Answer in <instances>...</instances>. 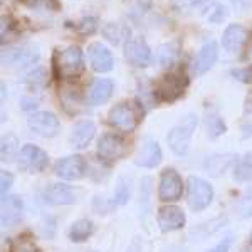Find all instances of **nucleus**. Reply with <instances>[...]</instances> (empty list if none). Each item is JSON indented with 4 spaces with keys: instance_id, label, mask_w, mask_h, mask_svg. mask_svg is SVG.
Masks as SVG:
<instances>
[{
    "instance_id": "nucleus-45",
    "label": "nucleus",
    "mask_w": 252,
    "mask_h": 252,
    "mask_svg": "<svg viewBox=\"0 0 252 252\" xmlns=\"http://www.w3.org/2000/svg\"><path fill=\"white\" fill-rule=\"evenodd\" d=\"M126 252H143V244H141L140 237H135V241L129 244Z\"/></svg>"
},
{
    "instance_id": "nucleus-44",
    "label": "nucleus",
    "mask_w": 252,
    "mask_h": 252,
    "mask_svg": "<svg viewBox=\"0 0 252 252\" xmlns=\"http://www.w3.org/2000/svg\"><path fill=\"white\" fill-rule=\"evenodd\" d=\"M40 104V101L37 97H32V96H24L22 99H20V109H24V111H34V109H37Z\"/></svg>"
},
{
    "instance_id": "nucleus-1",
    "label": "nucleus",
    "mask_w": 252,
    "mask_h": 252,
    "mask_svg": "<svg viewBox=\"0 0 252 252\" xmlns=\"http://www.w3.org/2000/svg\"><path fill=\"white\" fill-rule=\"evenodd\" d=\"M56 76L59 79H78L84 72V54L79 46H69L54 58Z\"/></svg>"
},
{
    "instance_id": "nucleus-20",
    "label": "nucleus",
    "mask_w": 252,
    "mask_h": 252,
    "mask_svg": "<svg viewBox=\"0 0 252 252\" xmlns=\"http://www.w3.org/2000/svg\"><path fill=\"white\" fill-rule=\"evenodd\" d=\"M96 135V125L94 121L91 120H81L78 121L74 126H72L71 136H69V141L74 148L83 150L91 143L93 138Z\"/></svg>"
},
{
    "instance_id": "nucleus-42",
    "label": "nucleus",
    "mask_w": 252,
    "mask_h": 252,
    "mask_svg": "<svg viewBox=\"0 0 252 252\" xmlns=\"http://www.w3.org/2000/svg\"><path fill=\"white\" fill-rule=\"evenodd\" d=\"M113 205H116L115 202H106L103 197H94V202H93V209L97 214H108Z\"/></svg>"
},
{
    "instance_id": "nucleus-19",
    "label": "nucleus",
    "mask_w": 252,
    "mask_h": 252,
    "mask_svg": "<svg viewBox=\"0 0 252 252\" xmlns=\"http://www.w3.org/2000/svg\"><path fill=\"white\" fill-rule=\"evenodd\" d=\"M39 59V51L35 47H20V49H14V51H9L5 54H2V61L10 66L17 67V69H26L32 66L34 63H37Z\"/></svg>"
},
{
    "instance_id": "nucleus-2",
    "label": "nucleus",
    "mask_w": 252,
    "mask_h": 252,
    "mask_svg": "<svg viewBox=\"0 0 252 252\" xmlns=\"http://www.w3.org/2000/svg\"><path fill=\"white\" fill-rule=\"evenodd\" d=\"M198 125V118L197 115H187L184 120H180L177 125L173 126L172 129L166 135V141H168V146L172 148V152L178 157H185L189 153L190 148V141H192V136L197 129Z\"/></svg>"
},
{
    "instance_id": "nucleus-35",
    "label": "nucleus",
    "mask_w": 252,
    "mask_h": 252,
    "mask_svg": "<svg viewBox=\"0 0 252 252\" xmlns=\"http://www.w3.org/2000/svg\"><path fill=\"white\" fill-rule=\"evenodd\" d=\"M97 27H99V19L94 15H88L76 24V32L81 35H93L97 31Z\"/></svg>"
},
{
    "instance_id": "nucleus-12",
    "label": "nucleus",
    "mask_w": 252,
    "mask_h": 252,
    "mask_svg": "<svg viewBox=\"0 0 252 252\" xmlns=\"http://www.w3.org/2000/svg\"><path fill=\"white\" fill-rule=\"evenodd\" d=\"M20 161H22L24 168H27L29 172L39 173L47 168L49 155L42 148H39V146L27 143L20 148Z\"/></svg>"
},
{
    "instance_id": "nucleus-46",
    "label": "nucleus",
    "mask_w": 252,
    "mask_h": 252,
    "mask_svg": "<svg viewBox=\"0 0 252 252\" xmlns=\"http://www.w3.org/2000/svg\"><path fill=\"white\" fill-rule=\"evenodd\" d=\"M230 2L234 3V7H235V9H237L239 12L246 10L247 7L251 5V0H230Z\"/></svg>"
},
{
    "instance_id": "nucleus-32",
    "label": "nucleus",
    "mask_w": 252,
    "mask_h": 252,
    "mask_svg": "<svg viewBox=\"0 0 252 252\" xmlns=\"http://www.w3.org/2000/svg\"><path fill=\"white\" fill-rule=\"evenodd\" d=\"M47 78H49V74H47L46 69H44V67H35L34 71H31L29 74L26 76L24 83H26L31 89H34V91H35V89L46 88Z\"/></svg>"
},
{
    "instance_id": "nucleus-28",
    "label": "nucleus",
    "mask_w": 252,
    "mask_h": 252,
    "mask_svg": "<svg viewBox=\"0 0 252 252\" xmlns=\"http://www.w3.org/2000/svg\"><path fill=\"white\" fill-rule=\"evenodd\" d=\"M252 178V152L239 158L234 165V180L247 182Z\"/></svg>"
},
{
    "instance_id": "nucleus-30",
    "label": "nucleus",
    "mask_w": 252,
    "mask_h": 252,
    "mask_svg": "<svg viewBox=\"0 0 252 252\" xmlns=\"http://www.w3.org/2000/svg\"><path fill=\"white\" fill-rule=\"evenodd\" d=\"M131 198V180L126 177H120L118 178V184L115 189V202L116 205H126Z\"/></svg>"
},
{
    "instance_id": "nucleus-13",
    "label": "nucleus",
    "mask_w": 252,
    "mask_h": 252,
    "mask_svg": "<svg viewBox=\"0 0 252 252\" xmlns=\"http://www.w3.org/2000/svg\"><path fill=\"white\" fill-rule=\"evenodd\" d=\"M157 222L160 225L161 232H175V230H180L185 225L187 219L182 209L175 205H163L158 210Z\"/></svg>"
},
{
    "instance_id": "nucleus-7",
    "label": "nucleus",
    "mask_w": 252,
    "mask_h": 252,
    "mask_svg": "<svg viewBox=\"0 0 252 252\" xmlns=\"http://www.w3.org/2000/svg\"><path fill=\"white\" fill-rule=\"evenodd\" d=\"M27 126L32 133L42 136V138H52L59 133V120L54 113L51 111H37L32 113L27 118Z\"/></svg>"
},
{
    "instance_id": "nucleus-9",
    "label": "nucleus",
    "mask_w": 252,
    "mask_h": 252,
    "mask_svg": "<svg viewBox=\"0 0 252 252\" xmlns=\"http://www.w3.org/2000/svg\"><path fill=\"white\" fill-rule=\"evenodd\" d=\"M182 193H184V180L178 172H175L173 168L165 170L160 178V192H158L160 200L177 202L182 198Z\"/></svg>"
},
{
    "instance_id": "nucleus-40",
    "label": "nucleus",
    "mask_w": 252,
    "mask_h": 252,
    "mask_svg": "<svg viewBox=\"0 0 252 252\" xmlns=\"http://www.w3.org/2000/svg\"><path fill=\"white\" fill-rule=\"evenodd\" d=\"M230 76L234 79L241 81L244 84H252V64L251 66H246V67H235L230 71Z\"/></svg>"
},
{
    "instance_id": "nucleus-27",
    "label": "nucleus",
    "mask_w": 252,
    "mask_h": 252,
    "mask_svg": "<svg viewBox=\"0 0 252 252\" xmlns=\"http://www.w3.org/2000/svg\"><path fill=\"white\" fill-rule=\"evenodd\" d=\"M178 56H180V46L178 42H170L161 46L160 52H158V61L165 69H172L178 61Z\"/></svg>"
},
{
    "instance_id": "nucleus-4",
    "label": "nucleus",
    "mask_w": 252,
    "mask_h": 252,
    "mask_svg": "<svg viewBox=\"0 0 252 252\" xmlns=\"http://www.w3.org/2000/svg\"><path fill=\"white\" fill-rule=\"evenodd\" d=\"M214 200V189L207 180L200 177L189 178V189H187V202L193 212H202Z\"/></svg>"
},
{
    "instance_id": "nucleus-41",
    "label": "nucleus",
    "mask_w": 252,
    "mask_h": 252,
    "mask_svg": "<svg viewBox=\"0 0 252 252\" xmlns=\"http://www.w3.org/2000/svg\"><path fill=\"white\" fill-rule=\"evenodd\" d=\"M0 182H2V185H0V195H2V200L5 197H9V190L12 184H14V177H12V173L9 172H2V175H0Z\"/></svg>"
},
{
    "instance_id": "nucleus-43",
    "label": "nucleus",
    "mask_w": 252,
    "mask_h": 252,
    "mask_svg": "<svg viewBox=\"0 0 252 252\" xmlns=\"http://www.w3.org/2000/svg\"><path fill=\"white\" fill-rule=\"evenodd\" d=\"M232 242H234V235L229 234V235H225V237H223L217 246L212 247V249L207 251V252H229L230 247H232Z\"/></svg>"
},
{
    "instance_id": "nucleus-38",
    "label": "nucleus",
    "mask_w": 252,
    "mask_h": 252,
    "mask_svg": "<svg viewBox=\"0 0 252 252\" xmlns=\"http://www.w3.org/2000/svg\"><path fill=\"white\" fill-rule=\"evenodd\" d=\"M239 210H241V217H252V184L246 189V193L242 195L241 205H239Z\"/></svg>"
},
{
    "instance_id": "nucleus-14",
    "label": "nucleus",
    "mask_w": 252,
    "mask_h": 252,
    "mask_svg": "<svg viewBox=\"0 0 252 252\" xmlns=\"http://www.w3.org/2000/svg\"><path fill=\"white\" fill-rule=\"evenodd\" d=\"M161 160H163V152H161L158 141L146 138L135 157V165L141 166V168H155L161 163Z\"/></svg>"
},
{
    "instance_id": "nucleus-47",
    "label": "nucleus",
    "mask_w": 252,
    "mask_h": 252,
    "mask_svg": "<svg viewBox=\"0 0 252 252\" xmlns=\"http://www.w3.org/2000/svg\"><path fill=\"white\" fill-rule=\"evenodd\" d=\"M249 136H252V121L242 125V138L246 140V138H249Z\"/></svg>"
},
{
    "instance_id": "nucleus-26",
    "label": "nucleus",
    "mask_w": 252,
    "mask_h": 252,
    "mask_svg": "<svg viewBox=\"0 0 252 252\" xmlns=\"http://www.w3.org/2000/svg\"><path fill=\"white\" fill-rule=\"evenodd\" d=\"M93 232H94L93 222L89 219H79L69 227V239L72 242H84Z\"/></svg>"
},
{
    "instance_id": "nucleus-17",
    "label": "nucleus",
    "mask_w": 252,
    "mask_h": 252,
    "mask_svg": "<svg viewBox=\"0 0 252 252\" xmlns=\"http://www.w3.org/2000/svg\"><path fill=\"white\" fill-rule=\"evenodd\" d=\"M249 40V31L241 24H229L222 34V47L229 52H237Z\"/></svg>"
},
{
    "instance_id": "nucleus-24",
    "label": "nucleus",
    "mask_w": 252,
    "mask_h": 252,
    "mask_svg": "<svg viewBox=\"0 0 252 252\" xmlns=\"http://www.w3.org/2000/svg\"><path fill=\"white\" fill-rule=\"evenodd\" d=\"M205 129H207V136L210 140H215V138L227 133V123L217 111H210L205 116Z\"/></svg>"
},
{
    "instance_id": "nucleus-48",
    "label": "nucleus",
    "mask_w": 252,
    "mask_h": 252,
    "mask_svg": "<svg viewBox=\"0 0 252 252\" xmlns=\"http://www.w3.org/2000/svg\"><path fill=\"white\" fill-rule=\"evenodd\" d=\"M161 252H187V249L184 246H180V244H172V246H168Z\"/></svg>"
},
{
    "instance_id": "nucleus-18",
    "label": "nucleus",
    "mask_w": 252,
    "mask_h": 252,
    "mask_svg": "<svg viewBox=\"0 0 252 252\" xmlns=\"http://www.w3.org/2000/svg\"><path fill=\"white\" fill-rule=\"evenodd\" d=\"M24 215V202L17 195H9L2 200V225L14 227L22 220Z\"/></svg>"
},
{
    "instance_id": "nucleus-3",
    "label": "nucleus",
    "mask_w": 252,
    "mask_h": 252,
    "mask_svg": "<svg viewBox=\"0 0 252 252\" xmlns=\"http://www.w3.org/2000/svg\"><path fill=\"white\" fill-rule=\"evenodd\" d=\"M189 78L182 71H173L163 76L153 88L158 103H173L178 97L184 96L185 89L189 88Z\"/></svg>"
},
{
    "instance_id": "nucleus-50",
    "label": "nucleus",
    "mask_w": 252,
    "mask_h": 252,
    "mask_svg": "<svg viewBox=\"0 0 252 252\" xmlns=\"http://www.w3.org/2000/svg\"><path fill=\"white\" fill-rule=\"evenodd\" d=\"M244 252H251V251H244Z\"/></svg>"
},
{
    "instance_id": "nucleus-31",
    "label": "nucleus",
    "mask_w": 252,
    "mask_h": 252,
    "mask_svg": "<svg viewBox=\"0 0 252 252\" xmlns=\"http://www.w3.org/2000/svg\"><path fill=\"white\" fill-rule=\"evenodd\" d=\"M152 0H125L126 12L133 19H140L148 14V10L152 9Z\"/></svg>"
},
{
    "instance_id": "nucleus-16",
    "label": "nucleus",
    "mask_w": 252,
    "mask_h": 252,
    "mask_svg": "<svg viewBox=\"0 0 252 252\" xmlns=\"http://www.w3.org/2000/svg\"><path fill=\"white\" fill-rule=\"evenodd\" d=\"M217 59H219V44L215 42V40H209V42H205L204 46L200 47L197 58H195V63H193L195 74L202 76V74H205V72H209L210 69L215 66Z\"/></svg>"
},
{
    "instance_id": "nucleus-10",
    "label": "nucleus",
    "mask_w": 252,
    "mask_h": 252,
    "mask_svg": "<svg viewBox=\"0 0 252 252\" xmlns=\"http://www.w3.org/2000/svg\"><path fill=\"white\" fill-rule=\"evenodd\" d=\"M54 173L64 180H79L86 173V160L81 155L64 157L54 165Z\"/></svg>"
},
{
    "instance_id": "nucleus-25",
    "label": "nucleus",
    "mask_w": 252,
    "mask_h": 252,
    "mask_svg": "<svg viewBox=\"0 0 252 252\" xmlns=\"http://www.w3.org/2000/svg\"><path fill=\"white\" fill-rule=\"evenodd\" d=\"M103 35L104 39L108 40V42L115 44V46H118V44H121V40L128 39L129 35V27L125 26V24H120V22H109L106 24V26L103 27Z\"/></svg>"
},
{
    "instance_id": "nucleus-33",
    "label": "nucleus",
    "mask_w": 252,
    "mask_h": 252,
    "mask_svg": "<svg viewBox=\"0 0 252 252\" xmlns=\"http://www.w3.org/2000/svg\"><path fill=\"white\" fill-rule=\"evenodd\" d=\"M19 150V141L15 135H5L2 138V148H0V153H2V161H10L12 158L15 157V153H17Z\"/></svg>"
},
{
    "instance_id": "nucleus-39",
    "label": "nucleus",
    "mask_w": 252,
    "mask_h": 252,
    "mask_svg": "<svg viewBox=\"0 0 252 252\" xmlns=\"http://www.w3.org/2000/svg\"><path fill=\"white\" fill-rule=\"evenodd\" d=\"M10 252H39V249H37V246L31 241V239L20 237L12 244Z\"/></svg>"
},
{
    "instance_id": "nucleus-36",
    "label": "nucleus",
    "mask_w": 252,
    "mask_h": 252,
    "mask_svg": "<svg viewBox=\"0 0 252 252\" xmlns=\"http://www.w3.org/2000/svg\"><path fill=\"white\" fill-rule=\"evenodd\" d=\"M22 5L29 7V9H46V10H59V2L58 0H19Z\"/></svg>"
},
{
    "instance_id": "nucleus-5",
    "label": "nucleus",
    "mask_w": 252,
    "mask_h": 252,
    "mask_svg": "<svg viewBox=\"0 0 252 252\" xmlns=\"http://www.w3.org/2000/svg\"><path fill=\"white\" fill-rule=\"evenodd\" d=\"M108 121L123 133H133L140 123V115L131 103H118L109 109Z\"/></svg>"
},
{
    "instance_id": "nucleus-6",
    "label": "nucleus",
    "mask_w": 252,
    "mask_h": 252,
    "mask_svg": "<svg viewBox=\"0 0 252 252\" xmlns=\"http://www.w3.org/2000/svg\"><path fill=\"white\" fill-rule=\"evenodd\" d=\"M125 59L128 61V64H131L133 67H148L152 64V49L146 44L143 37H131L125 42L123 47Z\"/></svg>"
},
{
    "instance_id": "nucleus-34",
    "label": "nucleus",
    "mask_w": 252,
    "mask_h": 252,
    "mask_svg": "<svg viewBox=\"0 0 252 252\" xmlns=\"http://www.w3.org/2000/svg\"><path fill=\"white\" fill-rule=\"evenodd\" d=\"M140 205H141V212H143V214L150 212V205H152V178H150V177L141 178V184H140Z\"/></svg>"
},
{
    "instance_id": "nucleus-29",
    "label": "nucleus",
    "mask_w": 252,
    "mask_h": 252,
    "mask_svg": "<svg viewBox=\"0 0 252 252\" xmlns=\"http://www.w3.org/2000/svg\"><path fill=\"white\" fill-rule=\"evenodd\" d=\"M227 223V217H217L212 219L210 222L200 223L197 229H193V235H197L198 241H204L209 235H212L214 232H217L219 229H222L223 225Z\"/></svg>"
},
{
    "instance_id": "nucleus-23",
    "label": "nucleus",
    "mask_w": 252,
    "mask_h": 252,
    "mask_svg": "<svg viewBox=\"0 0 252 252\" xmlns=\"http://www.w3.org/2000/svg\"><path fill=\"white\" fill-rule=\"evenodd\" d=\"M61 103H63V108L66 109L69 115H78V113L83 109V99H81V93L76 88L71 86H64L59 93Z\"/></svg>"
},
{
    "instance_id": "nucleus-8",
    "label": "nucleus",
    "mask_w": 252,
    "mask_h": 252,
    "mask_svg": "<svg viewBox=\"0 0 252 252\" xmlns=\"http://www.w3.org/2000/svg\"><path fill=\"white\" fill-rule=\"evenodd\" d=\"M126 141L113 133H104L97 140V155L103 161H116L126 155Z\"/></svg>"
},
{
    "instance_id": "nucleus-49",
    "label": "nucleus",
    "mask_w": 252,
    "mask_h": 252,
    "mask_svg": "<svg viewBox=\"0 0 252 252\" xmlns=\"http://www.w3.org/2000/svg\"><path fill=\"white\" fill-rule=\"evenodd\" d=\"M249 244L252 246V232H251V235H249Z\"/></svg>"
},
{
    "instance_id": "nucleus-37",
    "label": "nucleus",
    "mask_w": 252,
    "mask_h": 252,
    "mask_svg": "<svg viewBox=\"0 0 252 252\" xmlns=\"http://www.w3.org/2000/svg\"><path fill=\"white\" fill-rule=\"evenodd\" d=\"M17 31V20L12 15H2V26H0V35H2V44Z\"/></svg>"
},
{
    "instance_id": "nucleus-22",
    "label": "nucleus",
    "mask_w": 252,
    "mask_h": 252,
    "mask_svg": "<svg viewBox=\"0 0 252 252\" xmlns=\"http://www.w3.org/2000/svg\"><path fill=\"white\" fill-rule=\"evenodd\" d=\"M235 158L237 157H235L234 153H222V155L220 153H215V155L207 157V160H205L207 173H210L212 177H219V175L223 173L232 165V161H237Z\"/></svg>"
},
{
    "instance_id": "nucleus-21",
    "label": "nucleus",
    "mask_w": 252,
    "mask_h": 252,
    "mask_svg": "<svg viewBox=\"0 0 252 252\" xmlns=\"http://www.w3.org/2000/svg\"><path fill=\"white\" fill-rule=\"evenodd\" d=\"M115 91V83L111 79H96L91 84L88 93V101L91 106H101V104H106L109 101V97L113 96Z\"/></svg>"
},
{
    "instance_id": "nucleus-15",
    "label": "nucleus",
    "mask_w": 252,
    "mask_h": 252,
    "mask_svg": "<svg viewBox=\"0 0 252 252\" xmlns=\"http://www.w3.org/2000/svg\"><path fill=\"white\" fill-rule=\"evenodd\" d=\"M88 58L93 71L96 72H109L113 69L115 59H113L111 51L101 42H93L88 46Z\"/></svg>"
},
{
    "instance_id": "nucleus-11",
    "label": "nucleus",
    "mask_w": 252,
    "mask_h": 252,
    "mask_svg": "<svg viewBox=\"0 0 252 252\" xmlns=\"http://www.w3.org/2000/svg\"><path fill=\"white\" fill-rule=\"evenodd\" d=\"M42 198L49 205H72L78 202V190L66 184H51L44 189Z\"/></svg>"
}]
</instances>
